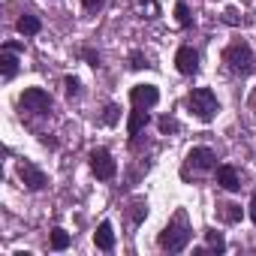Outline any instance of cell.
I'll list each match as a JSON object with an SVG mask.
<instances>
[{
    "mask_svg": "<svg viewBox=\"0 0 256 256\" xmlns=\"http://www.w3.org/2000/svg\"><path fill=\"white\" fill-rule=\"evenodd\" d=\"M190 235H193V229L187 226V217H184V214H178V217H175V220H169V226L160 232V247H163V250H169V253H181V250L187 247Z\"/></svg>",
    "mask_w": 256,
    "mask_h": 256,
    "instance_id": "1",
    "label": "cell"
},
{
    "mask_svg": "<svg viewBox=\"0 0 256 256\" xmlns=\"http://www.w3.org/2000/svg\"><path fill=\"white\" fill-rule=\"evenodd\" d=\"M223 60H226V66H229L232 72H238V76H250V72L256 70V58H253V48H250L244 40L232 42V46L223 52Z\"/></svg>",
    "mask_w": 256,
    "mask_h": 256,
    "instance_id": "2",
    "label": "cell"
},
{
    "mask_svg": "<svg viewBox=\"0 0 256 256\" xmlns=\"http://www.w3.org/2000/svg\"><path fill=\"white\" fill-rule=\"evenodd\" d=\"M187 108H190V114H196L199 120H214V114L220 112V106H217V96H214V90L211 88H196V90H190V96H187Z\"/></svg>",
    "mask_w": 256,
    "mask_h": 256,
    "instance_id": "3",
    "label": "cell"
},
{
    "mask_svg": "<svg viewBox=\"0 0 256 256\" xmlns=\"http://www.w3.org/2000/svg\"><path fill=\"white\" fill-rule=\"evenodd\" d=\"M18 106H22L24 112H34V114H46V112L52 108V96H48V90H42V88H28V90L22 94Z\"/></svg>",
    "mask_w": 256,
    "mask_h": 256,
    "instance_id": "4",
    "label": "cell"
},
{
    "mask_svg": "<svg viewBox=\"0 0 256 256\" xmlns=\"http://www.w3.org/2000/svg\"><path fill=\"white\" fill-rule=\"evenodd\" d=\"M90 172H94L100 181L114 178L118 166H114V160H112V154H108L106 148H94V151H90Z\"/></svg>",
    "mask_w": 256,
    "mask_h": 256,
    "instance_id": "5",
    "label": "cell"
},
{
    "mask_svg": "<svg viewBox=\"0 0 256 256\" xmlns=\"http://www.w3.org/2000/svg\"><path fill=\"white\" fill-rule=\"evenodd\" d=\"M175 66L181 76H196L199 72V52L190 48V46H181L178 54H175Z\"/></svg>",
    "mask_w": 256,
    "mask_h": 256,
    "instance_id": "6",
    "label": "cell"
},
{
    "mask_svg": "<svg viewBox=\"0 0 256 256\" xmlns=\"http://www.w3.org/2000/svg\"><path fill=\"white\" fill-rule=\"evenodd\" d=\"M130 100H133V106H139V108H151V106L160 102V90H157L154 84H136V88L130 90Z\"/></svg>",
    "mask_w": 256,
    "mask_h": 256,
    "instance_id": "7",
    "label": "cell"
},
{
    "mask_svg": "<svg viewBox=\"0 0 256 256\" xmlns=\"http://www.w3.org/2000/svg\"><path fill=\"white\" fill-rule=\"evenodd\" d=\"M18 175H22V181H24L30 190H42V187H46V172L36 169L34 163H22V166H18Z\"/></svg>",
    "mask_w": 256,
    "mask_h": 256,
    "instance_id": "8",
    "label": "cell"
},
{
    "mask_svg": "<svg viewBox=\"0 0 256 256\" xmlns=\"http://www.w3.org/2000/svg\"><path fill=\"white\" fill-rule=\"evenodd\" d=\"M187 163L205 172V169H214V166H217V157H214L211 148H193V151L187 154Z\"/></svg>",
    "mask_w": 256,
    "mask_h": 256,
    "instance_id": "9",
    "label": "cell"
},
{
    "mask_svg": "<svg viewBox=\"0 0 256 256\" xmlns=\"http://www.w3.org/2000/svg\"><path fill=\"white\" fill-rule=\"evenodd\" d=\"M148 108H139V106H133V112H130V118H126V133L130 136H139L145 126H148Z\"/></svg>",
    "mask_w": 256,
    "mask_h": 256,
    "instance_id": "10",
    "label": "cell"
},
{
    "mask_svg": "<svg viewBox=\"0 0 256 256\" xmlns=\"http://www.w3.org/2000/svg\"><path fill=\"white\" fill-rule=\"evenodd\" d=\"M94 244H96L100 250H112V247H114V232H112V223H108V220H102V223L96 226Z\"/></svg>",
    "mask_w": 256,
    "mask_h": 256,
    "instance_id": "11",
    "label": "cell"
},
{
    "mask_svg": "<svg viewBox=\"0 0 256 256\" xmlns=\"http://www.w3.org/2000/svg\"><path fill=\"white\" fill-rule=\"evenodd\" d=\"M217 184H220L223 190H238V187H241V181H238L235 166H220V169H217Z\"/></svg>",
    "mask_w": 256,
    "mask_h": 256,
    "instance_id": "12",
    "label": "cell"
},
{
    "mask_svg": "<svg viewBox=\"0 0 256 256\" xmlns=\"http://www.w3.org/2000/svg\"><path fill=\"white\" fill-rule=\"evenodd\" d=\"M0 70H4V78H12L16 70H18V58L12 48H4V54H0Z\"/></svg>",
    "mask_w": 256,
    "mask_h": 256,
    "instance_id": "13",
    "label": "cell"
},
{
    "mask_svg": "<svg viewBox=\"0 0 256 256\" xmlns=\"http://www.w3.org/2000/svg\"><path fill=\"white\" fill-rule=\"evenodd\" d=\"M16 28H18V34L34 36V34H40V28H42V24H40V18H36V16H22Z\"/></svg>",
    "mask_w": 256,
    "mask_h": 256,
    "instance_id": "14",
    "label": "cell"
},
{
    "mask_svg": "<svg viewBox=\"0 0 256 256\" xmlns=\"http://www.w3.org/2000/svg\"><path fill=\"white\" fill-rule=\"evenodd\" d=\"M52 247L54 250H66L70 247V232L66 229H54L52 232Z\"/></svg>",
    "mask_w": 256,
    "mask_h": 256,
    "instance_id": "15",
    "label": "cell"
},
{
    "mask_svg": "<svg viewBox=\"0 0 256 256\" xmlns=\"http://www.w3.org/2000/svg\"><path fill=\"white\" fill-rule=\"evenodd\" d=\"M220 208H223V220L226 223H238L241 220V205H232L229 202V205H220Z\"/></svg>",
    "mask_w": 256,
    "mask_h": 256,
    "instance_id": "16",
    "label": "cell"
},
{
    "mask_svg": "<svg viewBox=\"0 0 256 256\" xmlns=\"http://www.w3.org/2000/svg\"><path fill=\"white\" fill-rule=\"evenodd\" d=\"M205 238H208V250H226V241H223V235L220 232H205Z\"/></svg>",
    "mask_w": 256,
    "mask_h": 256,
    "instance_id": "17",
    "label": "cell"
},
{
    "mask_svg": "<svg viewBox=\"0 0 256 256\" xmlns=\"http://www.w3.org/2000/svg\"><path fill=\"white\" fill-rule=\"evenodd\" d=\"M175 18H178V24H181V28H190V22H193V18H190L187 4H178V6H175Z\"/></svg>",
    "mask_w": 256,
    "mask_h": 256,
    "instance_id": "18",
    "label": "cell"
},
{
    "mask_svg": "<svg viewBox=\"0 0 256 256\" xmlns=\"http://www.w3.org/2000/svg\"><path fill=\"white\" fill-rule=\"evenodd\" d=\"M160 130H163V133H175V130H178V120H175V118H169V114H166V118H160Z\"/></svg>",
    "mask_w": 256,
    "mask_h": 256,
    "instance_id": "19",
    "label": "cell"
},
{
    "mask_svg": "<svg viewBox=\"0 0 256 256\" xmlns=\"http://www.w3.org/2000/svg\"><path fill=\"white\" fill-rule=\"evenodd\" d=\"M64 84H66V94H70V96H78V90H82V84H78V78H72V76H70V78H66Z\"/></svg>",
    "mask_w": 256,
    "mask_h": 256,
    "instance_id": "20",
    "label": "cell"
},
{
    "mask_svg": "<svg viewBox=\"0 0 256 256\" xmlns=\"http://www.w3.org/2000/svg\"><path fill=\"white\" fill-rule=\"evenodd\" d=\"M118 112H120V108H118L114 102H112V106H106V114H102V120H106V124H114V120H118Z\"/></svg>",
    "mask_w": 256,
    "mask_h": 256,
    "instance_id": "21",
    "label": "cell"
},
{
    "mask_svg": "<svg viewBox=\"0 0 256 256\" xmlns=\"http://www.w3.org/2000/svg\"><path fill=\"white\" fill-rule=\"evenodd\" d=\"M145 214H148V205H145V202H136V211H133V220L139 223V220H142Z\"/></svg>",
    "mask_w": 256,
    "mask_h": 256,
    "instance_id": "22",
    "label": "cell"
},
{
    "mask_svg": "<svg viewBox=\"0 0 256 256\" xmlns=\"http://www.w3.org/2000/svg\"><path fill=\"white\" fill-rule=\"evenodd\" d=\"M84 60H88L90 66H100V54H96V52H90V48H84Z\"/></svg>",
    "mask_w": 256,
    "mask_h": 256,
    "instance_id": "23",
    "label": "cell"
},
{
    "mask_svg": "<svg viewBox=\"0 0 256 256\" xmlns=\"http://www.w3.org/2000/svg\"><path fill=\"white\" fill-rule=\"evenodd\" d=\"M102 4H106V0H82V6H84V10H100Z\"/></svg>",
    "mask_w": 256,
    "mask_h": 256,
    "instance_id": "24",
    "label": "cell"
},
{
    "mask_svg": "<svg viewBox=\"0 0 256 256\" xmlns=\"http://www.w3.org/2000/svg\"><path fill=\"white\" fill-rule=\"evenodd\" d=\"M142 66H148V60L142 54H133V70H142Z\"/></svg>",
    "mask_w": 256,
    "mask_h": 256,
    "instance_id": "25",
    "label": "cell"
},
{
    "mask_svg": "<svg viewBox=\"0 0 256 256\" xmlns=\"http://www.w3.org/2000/svg\"><path fill=\"white\" fill-rule=\"evenodd\" d=\"M250 220H253V223H256V196H253V199H250Z\"/></svg>",
    "mask_w": 256,
    "mask_h": 256,
    "instance_id": "26",
    "label": "cell"
}]
</instances>
